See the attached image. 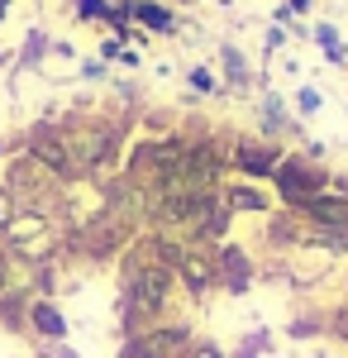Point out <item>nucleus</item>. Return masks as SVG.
I'll use <instances>...</instances> for the list:
<instances>
[{
	"mask_svg": "<svg viewBox=\"0 0 348 358\" xmlns=\"http://www.w3.org/2000/svg\"><path fill=\"white\" fill-rule=\"evenodd\" d=\"M305 239H310V224L300 220L296 210H272V215H263V234H258V253H282V258H291L296 248H305Z\"/></svg>",
	"mask_w": 348,
	"mask_h": 358,
	"instance_id": "nucleus-8",
	"label": "nucleus"
},
{
	"mask_svg": "<svg viewBox=\"0 0 348 358\" xmlns=\"http://www.w3.org/2000/svg\"><path fill=\"white\" fill-rule=\"evenodd\" d=\"M77 82L110 86V62H101V57H81V62H77Z\"/></svg>",
	"mask_w": 348,
	"mask_h": 358,
	"instance_id": "nucleus-20",
	"label": "nucleus"
},
{
	"mask_svg": "<svg viewBox=\"0 0 348 358\" xmlns=\"http://www.w3.org/2000/svg\"><path fill=\"white\" fill-rule=\"evenodd\" d=\"M215 248H219V244H187L182 263H177V287H182L187 310H201V306H210V296H219Z\"/></svg>",
	"mask_w": 348,
	"mask_h": 358,
	"instance_id": "nucleus-3",
	"label": "nucleus"
},
{
	"mask_svg": "<svg viewBox=\"0 0 348 358\" xmlns=\"http://www.w3.org/2000/svg\"><path fill=\"white\" fill-rule=\"evenodd\" d=\"M282 5H287V10H291L296 20H305V15H310V10H315V0H282Z\"/></svg>",
	"mask_w": 348,
	"mask_h": 358,
	"instance_id": "nucleus-25",
	"label": "nucleus"
},
{
	"mask_svg": "<svg viewBox=\"0 0 348 358\" xmlns=\"http://www.w3.org/2000/svg\"><path fill=\"white\" fill-rule=\"evenodd\" d=\"M167 5H191V0H167Z\"/></svg>",
	"mask_w": 348,
	"mask_h": 358,
	"instance_id": "nucleus-29",
	"label": "nucleus"
},
{
	"mask_svg": "<svg viewBox=\"0 0 348 358\" xmlns=\"http://www.w3.org/2000/svg\"><path fill=\"white\" fill-rule=\"evenodd\" d=\"M324 339H334V344L348 349V296H339V301L329 306V334Z\"/></svg>",
	"mask_w": 348,
	"mask_h": 358,
	"instance_id": "nucleus-19",
	"label": "nucleus"
},
{
	"mask_svg": "<svg viewBox=\"0 0 348 358\" xmlns=\"http://www.w3.org/2000/svg\"><path fill=\"white\" fill-rule=\"evenodd\" d=\"M124 48H129V43H119V38H115V34H106V38H101V43H96V57H101V62H110V67H115V62H119V53H124Z\"/></svg>",
	"mask_w": 348,
	"mask_h": 358,
	"instance_id": "nucleus-22",
	"label": "nucleus"
},
{
	"mask_svg": "<svg viewBox=\"0 0 348 358\" xmlns=\"http://www.w3.org/2000/svg\"><path fill=\"white\" fill-rule=\"evenodd\" d=\"M282 334H287L291 344H315V339H324V334H329V306L300 301V306H296V315L282 325Z\"/></svg>",
	"mask_w": 348,
	"mask_h": 358,
	"instance_id": "nucleus-12",
	"label": "nucleus"
},
{
	"mask_svg": "<svg viewBox=\"0 0 348 358\" xmlns=\"http://www.w3.org/2000/svg\"><path fill=\"white\" fill-rule=\"evenodd\" d=\"M187 96H196V101H205V96H224L219 72H215L210 62H191V67H187Z\"/></svg>",
	"mask_w": 348,
	"mask_h": 358,
	"instance_id": "nucleus-16",
	"label": "nucleus"
},
{
	"mask_svg": "<svg viewBox=\"0 0 348 358\" xmlns=\"http://www.w3.org/2000/svg\"><path fill=\"white\" fill-rule=\"evenodd\" d=\"M196 344V320L191 315H167L153 330L119 339L115 358H187V349Z\"/></svg>",
	"mask_w": 348,
	"mask_h": 358,
	"instance_id": "nucleus-2",
	"label": "nucleus"
},
{
	"mask_svg": "<svg viewBox=\"0 0 348 358\" xmlns=\"http://www.w3.org/2000/svg\"><path fill=\"white\" fill-rule=\"evenodd\" d=\"M310 43L320 48V57L329 67H348V43H344V34H339L334 20H315L310 24Z\"/></svg>",
	"mask_w": 348,
	"mask_h": 358,
	"instance_id": "nucleus-14",
	"label": "nucleus"
},
{
	"mask_svg": "<svg viewBox=\"0 0 348 358\" xmlns=\"http://www.w3.org/2000/svg\"><path fill=\"white\" fill-rule=\"evenodd\" d=\"M215 273H219V296H248L258 287V253L239 239H224L215 248Z\"/></svg>",
	"mask_w": 348,
	"mask_h": 358,
	"instance_id": "nucleus-6",
	"label": "nucleus"
},
{
	"mask_svg": "<svg viewBox=\"0 0 348 358\" xmlns=\"http://www.w3.org/2000/svg\"><path fill=\"white\" fill-rule=\"evenodd\" d=\"M187 358H229V349H224L219 339H210V334H196V344L187 349Z\"/></svg>",
	"mask_w": 348,
	"mask_h": 358,
	"instance_id": "nucleus-21",
	"label": "nucleus"
},
{
	"mask_svg": "<svg viewBox=\"0 0 348 358\" xmlns=\"http://www.w3.org/2000/svg\"><path fill=\"white\" fill-rule=\"evenodd\" d=\"M15 210H20V206H15V196H10L5 187H0V234H5V224L15 220Z\"/></svg>",
	"mask_w": 348,
	"mask_h": 358,
	"instance_id": "nucleus-24",
	"label": "nucleus"
},
{
	"mask_svg": "<svg viewBox=\"0 0 348 358\" xmlns=\"http://www.w3.org/2000/svg\"><path fill=\"white\" fill-rule=\"evenodd\" d=\"M287 143H272V138H258V134H234V148H229V177H243V182H258L268 187L277 163H282Z\"/></svg>",
	"mask_w": 348,
	"mask_h": 358,
	"instance_id": "nucleus-5",
	"label": "nucleus"
},
{
	"mask_svg": "<svg viewBox=\"0 0 348 358\" xmlns=\"http://www.w3.org/2000/svg\"><path fill=\"white\" fill-rule=\"evenodd\" d=\"M215 62H219V86H224V96H253V91L263 86L253 57L243 53V43H234V38H219V43H215Z\"/></svg>",
	"mask_w": 348,
	"mask_h": 358,
	"instance_id": "nucleus-7",
	"label": "nucleus"
},
{
	"mask_svg": "<svg viewBox=\"0 0 348 358\" xmlns=\"http://www.w3.org/2000/svg\"><path fill=\"white\" fill-rule=\"evenodd\" d=\"M67 334H72V320L57 306V296H34L29 301V344H62Z\"/></svg>",
	"mask_w": 348,
	"mask_h": 358,
	"instance_id": "nucleus-10",
	"label": "nucleus"
},
{
	"mask_svg": "<svg viewBox=\"0 0 348 358\" xmlns=\"http://www.w3.org/2000/svg\"><path fill=\"white\" fill-rule=\"evenodd\" d=\"M10 67H15V48H5V43H0V72H10Z\"/></svg>",
	"mask_w": 348,
	"mask_h": 358,
	"instance_id": "nucleus-26",
	"label": "nucleus"
},
{
	"mask_svg": "<svg viewBox=\"0 0 348 358\" xmlns=\"http://www.w3.org/2000/svg\"><path fill=\"white\" fill-rule=\"evenodd\" d=\"M324 110V91L320 86H296V96H291V115L296 120H300V124H305V120H315V115Z\"/></svg>",
	"mask_w": 348,
	"mask_h": 358,
	"instance_id": "nucleus-18",
	"label": "nucleus"
},
{
	"mask_svg": "<svg viewBox=\"0 0 348 358\" xmlns=\"http://www.w3.org/2000/svg\"><path fill=\"white\" fill-rule=\"evenodd\" d=\"M29 358H81V354L62 339V344H34V354H29Z\"/></svg>",
	"mask_w": 348,
	"mask_h": 358,
	"instance_id": "nucleus-23",
	"label": "nucleus"
},
{
	"mask_svg": "<svg viewBox=\"0 0 348 358\" xmlns=\"http://www.w3.org/2000/svg\"><path fill=\"white\" fill-rule=\"evenodd\" d=\"M344 296H348V268H344Z\"/></svg>",
	"mask_w": 348,
	"mask_h": 358,
	"instance_id": "nucleus-28",
	"label": "nucleus"
},
{
	"mask_svg": "<svg viewBox=\"0 0 348 358\" xmlns=\"http://www.w3.org/2000/svg\"><path fill=\"white\" fill-rule=\"evenodd\" d=\"M110 10H115V0H67L72 24H96V29H106Z\"/></svg>",
	"mask_w": 348,
	"mask_h": 358,
	"instance_id": "nucleus-17",
	"label": "nucleus"
},
{
	"mask_svg": "<svg viewBox=\"0 0 348 358\" xmlns=\"http://www.w3.org/2000/svg\"><path fill=\"white\" fill-rule=\"evenodd\" d=\"M215 5H234V0H215Z\"/></svg>",
	"mask_w": 348,
	"mask_h": 358,
	"instance_id": "nucleus-30",
	"label": "nucleus"
},
{
	"mask_svg": "<svg viewBox=\"0 0 348 358\" xmlns=\"http://www.w3.org/2000/svg\"><path fill=\"white\" fill-rule=\"evenodd\" d=\"M124 10H129V20H134L148 38H177L182 34V10L177 5H167V0H124Z\"/></svg>",
	"mask_w": 348,
	"mask_h": 358,
	"instance_id": "nucleus-9",
	"label": "nucleus"
},
{
	"mask_svg": "<svg viewBox=\"0 0 348 358\" xmlns=\"http://www.w3.org/2000/svg\"><path fill=\"white\" fill-rule=\"evenodd\" d=\"M268 192L282 210H300L305 201H315L320 192H329V163H315V158H305L300 148H287L282 163H277V172H272Z\"/></svg>",
	"mask_w": 348,
	"mask_h": 358,
	"instance_id": "nucleus-1",
	"label": "nucleus"
},
{
	"mask_svg": "<svg viewBox=\"0 0 348 358\" xmlns=\"http://www.w3.org/2000/svg\"><path fill=\"white\" fill-rule=\"evenodd\" d=\"M219 196H224V206L234 210V220L239 215H272L277 210V201H272L268 187H258V182H243V177H224V187H219Z\"/></svg>",
	"mask_w": 348,
	"mask_h": 358,
	"instance_id": "nucleus-11",
	"label": "nucleus"
},
{
	"mask_svg": "<svg viewBox=\"0 0 348 358\" xmlns=\"http://www.w3.org/2000/svg\"><path fill=\"white\" fill-rule=\"evenodd\" d=\"M29 301H34L29 287H10V292H0V330H5V334L29 339Z\"/></svg>",
	"mask_w": 348,
	"mask_h": 358,
	"instance_id": "nucleus-13",
	"label": "nucleus"
},
{
	"mask_svg": "<svg viewBox=\"0 0 348 358\" xmlns=\"http://www.w3.org/2000/svg\"><path fill=\"white\" fill-rule=\"evenodd\" d=\"M10 10H15V0H0V24L10 20Z\"/></svg>",
	"mask_w": 348,
	"mask_h": 358,
	"instance_id": "nucleus-27",
	"label": "nucleus"
},
{
	"mask_svg": "<svg viewBox=\"0 0 348 358\" xmlns=\"http://www.w3.org/2000/svg\"><path fill=\"white\" fill-rule=\"evenodd\" d=\"M272 354H277V330H268V325L243 330L239 344L229 349V358H272Z\"/></svg>",
	"mask_w": 348,
	"mask_h": 358,
	"instance_id": "nucleus-15",
	"label": "nucleus"
},
{
	"mask_svg": "<svg viewBox=\"0 0 348 358\" xmlns=\"http://www.w3.org/2000/svg\"><path fill=\"white\" fill-rule=\"evenodd\" d=\"M253 134L272 138V143H305V124L291 115V101L277 91V86H258V101H253Z\"/></svg>",
	"mask_w": 348,
	"mask_h": 358,
	"instance_id": "nucleus-4",
	"label": "nucleus"
}]
</instances>
